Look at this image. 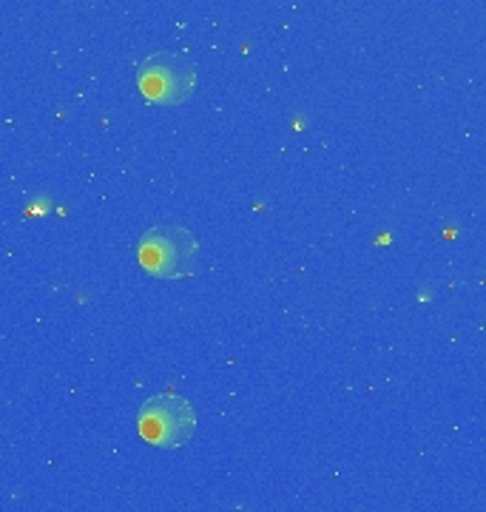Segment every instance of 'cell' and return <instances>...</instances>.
<instances>
[{"mask_svg": "<svg viewBox=\"0 0 486 512\" xmlns=\"http://www.w3.org/2000/svg\"><path fill=\"white\" fill-rule=\"evenodd\" d=\"M137 86L148 103L180 106L197 89V66L180 52H154L137 66Z\"/></svg>", "mask_w": 486, "mask_h": 512, "instance_id": "3957f363", "label": "cell"}, {"mask_svg": "<svg viewBox=\"0 0 486 512\" xmlns=\"http://www.w3.org/2000/svg\"><path fill=\"white\" fill-rule=\"evenodd\" d=\"M137 433L151 447L177 450L185 447L197 433V410L182 393L162 390L148 396L137 413Z\"/></svg>", "mask_w": 486, "mask_h": 512, "instance_id": "6da1fadb", "label": "cell"}, {"mask_svg": "<svg viewBox=\"0 0 486 512\" xmlns=\"http://www.w3.org/2000/svg\"><path fill=\"white\" fill-rule=\"evenodd\" d=\"M199 259L197 237L182 225H154L137 242V262L157 279H185Z\"/></svg>", "mask_w": 486, "mask_h": 512, "instance_id": "7a4b0ae2", "label": "cell"}]
</instances>
